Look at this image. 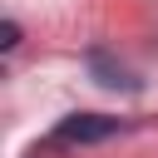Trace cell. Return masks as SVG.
Instances as JSON below:
<instances>
[{
    "instance_id": "obj_1",
    "label": "cell",
    "mask_w": 158,
    "mask_h": 158,
    "mask_svg": "<svg viewBox=\"0 0 158 158\" xmlns=\"http://www.w3.org/2000/svg\"><path fill=\"white\" fill-rule=\"evenodd\" d=\"M114 133H118V118H109V114H69L54 128V143H104Z\"/></svg>"
},
{
    "instance_id": "obj_3",
    "label": "cell",
    "mask_w": 158,
    "mask_h": 158,
    "mask_svg": "<svg viewBox=\"0 0 158 158\" xmlns=\"http://www.w3.org/2000/svg\"><path fill=\"white\" fill-rule=\"evenodd\" d=\"M15 44H20V25L5 20V25H0V49H15Z\"/></svg>"
},
{
    "instance_id": "obj_2",
    "label": "cell",
    "mask_w": 158,
    "mask_h": 158,
    "mask_svg": "<svg viewBox=\"0 0 158 158\" xmlns=\"http://www.w3.org/2000/svg\"><path fill=\"white\" fill-rule=\"evenodd\" d=\"M89 69L99 74V84H104V89H138V79H133L123 64H114L104 49H94V54H89Z\"/></svg>"
}]
</instances>
